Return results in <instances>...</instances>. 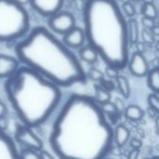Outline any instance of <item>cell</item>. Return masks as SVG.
I'll list each match as a JSON object with an SVG mask.
<instances>
[{"mask_svg":"<svg viewBox=\"0 0 159 159\" xmlns=\"http://www.w3.org/2000/svg\"><path fill=\"white\" fill-rule=\"evenodd\" d=\"M114 132L94 97L75 93L61 108L48 142L60 159H105L115 145Z\"/></svg>","mask_w":159,"mask_h":159,"instance_id":"obj_1","label":"cell"},{"mask_svg":"<svg viewBox=\"0 0 159 159\" xmlns=\"http://www.w3.org/2000/svg\"><path fill=\"white\" fill-rule=\"evenodd\" d=\"M19 61L60 88L88 81L80 59L48 29L38 26L15 47Z\"/></svg>","mask_w":159,"mask_h":159,"instance_id":"obj_2","label":"cell"},{"mask_svg":"<svg viewBox=\"0 0 159 159\" xmlns=\"http://www.w3.org/2000/svg\"><path fill=\"white\" fill-rule=\"evenodd\" d=\"M84 31L106 66L124 70L129 61L128 20L116 0H85Z\"/></svg>","mask_w":159,"mask_h":159,"instance_id":"obj_3","label":"cell"},{"mask_svg":"<svg viewBox=\"0 0 159 159\" xmlns=\"http://www.w3.org/2000/svg\"><path fill=\"white\" fill-rule=\"evenodd\" d=\"M4 89L17 116L30 128L45 123L62 96L60 87L24 65L6 80Z\"/></svg>","mask_w":159,"mask_h":159,"instance_id":"obj_4","label":"cell"},{"mask_svg":"<svg viewBox=\"0 0 159 159\" xmlns=\"http://www.w3.org/2000/svg\"><path fill=\"white\" fill-rule=\"evenodd\" d=\"M30 18L25 7L14 0H0V41H14L26 36Z\"/></svg>","mask_w":159,"mask_h":159,"instance_id":"obj_5","label":"cell"},{"mask_svg":"<svg viewBox=\"0 0 159 159\" xmlns=\"http://www.w3.org/2000/svg\"><path fill=\"white\" fill-rule=\"evenodd\" d=\"M14 139L24 149L34 150L37 152H41L43 149L44 144L42 140L33 131L32 128L23 124L17 125Z\"/></svg>","mask_w":159,"mask_h":159,"instance_id":"obj_6","label":"cell"},{"mask_svg":"<svg viewBox=\"0 0 159 159\" xmlns=\"http://www.w3.org/2000/svg\"><path fill=\"white\" fill-rule=\"evenodd\" d=\"M49 29L58 34L64 35L75 27V18L69 11H59L48 18Z\"/></svg>","mask_w":159,"mask_h":159,"instance_id":"obj_7","label":"cell"},{"mask_svg":"<svg viewBox=\"0 0 159 159\" xmlns=\"http://www.w3.org/2000/svg\"><path fill=\"white\" fill-rule=\"evenodd\" d=\"M64 0H30L32 7L44 17H51L61 11Z\"/></svg>","mask_w":159,"mask_h":159,"instance_id":"obj_8","label":"cell"},{"mask_svg":"<svg viewBox=\"0 0 159 159\" xmlns=\"http://www.w3.org/2000/svg\"><path fill=\"white\" fill-rule=\"evenodd\" d=\"M127 67L129 68V71L130 72V74L136 77L147 76L150 71L149 63L146 58L143 55V53L138 52V51L134 52L130 56Z\"/></svg>","mask_w":159,"mask_h":159,"instance_id":"obj_9","label":"cell"},{"mask_svg":"<svg viewBox=\"0 0 159 159\" xmlns=\"http://www.w3.org/2000/svg\"><path fill=\"white\" fill-rule=\"evenodd\" d=\"M0 159H20L14 141L2 129H0Z\"/></svg>","mask_w":159,"mask_h":159,"instance_id":"obj_10","label":"cell"},{"mask_svg":"<svg viewBox=\"0 0 159 159\" xmlns=\"http://www.w3.org/2000/svg\"><path fill=\"white\" fill-rule=\"evenodd\" d=\"M62 42L70 48L80 49L87 42L84 29L75 26L62 36Z\"/></svg>","mask_w":159,"mask_h":159,"instance_id":"obj_11","label":"cell"},{"mask_svg":"<svg viewBox=\"0 0 159 159\" xmlns=\"http://www.w3.org/2000/svg\"><path fill=\"white\" fill-rule=\"evenodd\" d=\"M19 60L12 56L0 54V78L7 79L19 69Z\"/></svg>","mask_w":159,"mask_h":159,"instance_id":"obj_12","label":"cell"},{"mask_svg":"<svg viewBox=\"0 0 159 159\" xmlns=\"http://www.w3.org/2000/svg\"><path fill=\"white\" fill-rule=\"evenodd\" d=\"M114 141L115 144L117 147H123L128 143L130 138V131L129 129L123 124L117 125L116 129H114Z\"/></svg>","mask_w":159,"mask_h":159,"instance_id":"obj_13","label":"cell"},{"mask_svg":"<svg viewBox=\"0 0 159 159\" xmlns=\"http://www.w3.org/2000/svg\"><path fill=\"white\" fill-rule=\"evenodd\" d=\"M78 55H79V59L89 64H94L98 61L99 60V54L97 53V51L90 47L89 45H85L83 46L79 51H78Z\"/></svg>","mask_w":159,"mask_h":159,"instance_id":"obj_14","label":"cell"},{"mask_svg":"<svg viewBox=\"0 0 159 159\" xmlns=\"http://www.w3.org/2000/svg\"><path fill=\"white\" fill-rule=\"evenodd\" d=\"M147 85L152 93L159 94V67L150 69L147 75Z\"/></svg>","mask_w":159,"mask_h":159,"instance_id":"obj_15","label":"cell"},{"mask_svg":"<svg viewBox=\"0 0 159 159\" xmlns=\"http://www.w3.org/2000/svg\"><path fill=\"white\" fill-rule=\"evenodd\" d=\"M124 114H125V117L130 121H140L144 116L143 110L140 106L135 105V104L129 105L125 109Z\"/></svg>","mask_w":159,"mask_h":159,"instance_id":"obj_16","label":"cell"},{"mask_svg":"<svg viewBox=\"0 0 159 159\" xmlns=\"http://www.w3.org/2000/svg\"><path fill=\"white\" fill-rule=\"evenodd\" d=\"M115 81H116V84L119 93L123 96V98L129 99L130 97L131 89H130V85H129V81L128 80V78L124 75H119L116 78Z\"/></svg>","mask_w":159,"mask_h":159,"instance_id":"obj_17","label":"cell"},{"mask_svg":"<svg viewBox=\"0 0 159 159\" xmlns=\"http://www.w3.org/2000/svg\"><path fill=\"white\" fill-rule=\"evenodd\" d=\"M94 89H95L94 99L100 105H102L106 102H111V92L110 91L106 90L99 84L94 86Z\"/></svg>","mask_w":159,"mask_h":159,"instance_id":"obj_18","label":"cell"},{"mask_svg":"<svg viewBox=\"0 0 159 159\" xmlns=\"http://www.w3.org/2000/svg\"><path fill=\"white\" fill-rule=\"evenodd\" d=\"M128 31H129V37L130 44H137L139 40L140 31H139V24L134 18H130L128 20Z\"/></svg>","mask_w":159,"mask_h":159,"instance_id":"obj_19","label":"cell"},{"mask_svg":"<svg viewBox=\"0 0 159 159\" xmlns=\"http://www.w3.org/2000/svg\"><path fill=\"white\" fill-rule=\"evenodd\" d=\"M141 12L143 15V17L150 18V19H156L158 16V9L156 7V5L153 2L146 1L142 5Z\"/></svg>","mask_w":159,"mask_h":159,"instance_id":"obj_20","label":"cell"},{"mask_svg":"<svg viewBox=\"0 0 159 159\" xmlns=\"http://www.w3.org/2000/svg\"><path fill=\"white\" fill-rule=\"evenodd\" d=\"M87 77L95 82H101L105 78V75L96 67H90L87 72Z\"/></svg>","mask_w":159,"mask_h":159,"instance_id":"obj_21","label":"cell"},{"mask_svg":"<svg viewBox=\"0 0 159 159\" xmlns=\"http://www.w3.org/2000/svg\"><path fill=\"white\" fill-rule=\"evenodd\" d=\"M121 9L124 13L125 16L129 17V19L130 18H134L137 11H136V8L134 7V5L132 4L131 1L128 0V1H124L122 3V6H121Z\"/></svg>","mask_w":159,"mask_h":159,"instance_id":"obj_22","label":"cell"},{"mask_svg":"<svg viewBox=\"0 0 159 159\" xmlns=\"http://www.w3.org/2000/svg\"><path fill=\"white\" fill-rule=\"evenodd\" d=\"M147 102L150 109H152L156 114L159 115V96L158 94L151 93L147 97Z\"/></svg>","mask_w":159,"mask_h":159,"instance_id":"obj_23","label":"cell"},{"mask_svg":"<svg viewBox=\"0 0 159 159\" xmlns=\"http://www.w3.org/2000/svg\"><path fill=\"white\" fill-rule=\"evenodd\" d=\"M101 108L102 110V112L107 116H116L119 113V109L117 108L116 104L112 102H106L102 105H101Z\"/></svg>","mask_w":159,"mask_h":159,"instance_id":"obj_24","label":"cell"},{"mask_svg":"<svg viewBox=\"0 0 159 159\" xmlns=\"http://www.w3.org/2000/svg\"><path fill=\"white\" fill-rule=\"evenodd\" d=\"M20 154V159H41L40 152L34 150L23 149Z\"/></svg>","mask_w":159,"mask_h":159,"instance_id":"obj_25","label":"cell"},{"mask_svg":"<svg viewBox=\"0 0 159 159\" xmlns=\"http://www.w3.org/2000/svg\"><path fill=\"white\" fill-rule=\"evenodd\" d=\"M142 37L144 44H154L155 43V35L149 29L143 28L142 31Z\"/></svg>","mask_w":159,"mask_h":159,"instance_id":"obj_26","label":"cell"},{"mask_svg":"<svg viewBox=\"0 0 159 159\" xmlns=\"http://www.w3.org/2000/svg\"><path fill=\"white\" fill-rule=\"evenodd\" d=\"M99 85L100 86H102L103 89H105L106 90H108V91H113L114 89H116V81H113V79H106V78H104L103 80H102L100 83H99Z\"/></svg>","mask_w":159,"mask_h":159,"instance_id":"obj_27","label":"cell"},{"mask_svg":"<svg viewBox=\"0 0 159 159\" xmlns=\"http://www.w3.org/2000/svg\"><path fill=\"white\" fill-rule=\"evenodd\" d=\"M118 73H119V71L113 68V67L106 66V68H105V74H106L107 77L110 78V79H115L116 80V78L119 75Z\"/></svg>","mask_w":159,"mask_h":159,"instance_id":"obj_28","label":"cell"},{"mask_svg":"<svg viewBox=\"0 0 159 159\" xmlns=\"http://www.w3.org/2000/svg\"><path fill=\"white\" fill-rule=\"evenodd\" d=\"M142 22H143V27L145 29H149V30H151L156 25V22H155V20L154 19H150V18H146V17H143V18Z\"/></svg>","mask_w":159,"mask_h":159,"instance_id":"obj_29","label":"cell"},{"mask_svg":"<svg viewBox=\"0 0 159 159\" xmlns=\"http://www.w3.org/2000/svg\"><path fill=\"white\" fill-rule=\"evenodd\" d=\"M139 157H140V150L138 149H131L127 156V159H139Z\"/></svg>","mask_w":159,"mask_h":159,"instance_id":"obj_30","label":"cell"},{"mask_svg":"<svg viewBox=\"0 0 159 159\" xmlns=\"http://www.w3.org/2000/svg\"><path fill=\"white\" fill-rule=\"evenodd\" d=\"M130 146L132 147V149H138V150H140L141 147L143 146V143H142L140 140L133 138V139L130 141Z\"/></svg>","mask_w":159,"mask_h":159,"instance_id":"obj_31","label":"cell"},{"mask_svg":"<svg viewBox=\"0 0 159 159\" xmlns=\"http://www.w3.org/2000/svg\"><path fill=\"white\" fill-rule=\"evenodd\" d=\"M7 112V107H6L5 103L2 101H0V119L6 116Z\"/></svg>","mask_w":159,"mask_h":159,"instance_id":"obj_32","label":"cell"},{"mask_svg":"<svg viewBox=\"0 0 159 159\" xmlns=\"http://www.w3.org/2000/svg\"><path fill=\"white\" fill-rule=\"evenodd\" d=\"M40 157L41 159H55L48 152H47L45 150H42L40 152Z\"/></svg>","mask_w":159,"mask_h":159,"instance_id":"obj_33","label":"cell"},{"mask_svg":"<svg viewBox=\"0 0 159 159\" xmlns=\"http://www.w3.org/2000/svg\"><path fill=\"white\" fill-rule=\"evenodd\" d=\"M151 32L153 33V34L155 35V36H158L159 35V26L158 25H155L152 29H151Z\"/></svg>","mask_w":159,"mask_h":159,"instance_id":"obj_34","label":"cell"},{"mask_svg":"<svg viewBox=\"0 0 159 159\" xmlns=\"http://www.w3.org/2000/svg\"><path fill=\"white\" fill-rule=\"evenodd\" d=\"M155 127H156V133L159 136V116H157L156 121H155Z\"/></svg>","mask_w":159,"mask_h":159,"instance_id":"obj_35","label":"cell"},{"mask_svg":"<svg viewBox=\"0 0 159 159\" xmlns=\"http://www.w3.org/2000/svg\"><path fill=\"white\" fill-rule=\"evenodd\" d=\"M16 3H18V4H20V5H21V6H25L26 4H28V3H30V0H14Z\"/></svg>","mask_w":159,"mask_h":159,"instance_id":"obj_36","label":"cell"},{"mask_svg":"<svg viewBox=\"0 0 159 159\" xmlns=\"http://www.w3.org/2000/svg\"><path fill=\"white\" fill-rule=\"evenodd\" d=\"M156 49H157V52H159V40L156 42Z\"/></svg>","mask_w":159,"mask_h":159,"instance_id":"obj_37","label":"cell"},{"mask_svg":"<svg viewBox=\"0 0 159 159\" xmlns=\"http://www.w3.org/2000/svg\"><path fill=\"white\" fill-rule=\"evenodd\" d=\"M144 159H159V156H155V157H147Z\"/></svg>","mask_w":159,"mask_h":159,"instance_id":"obj_38","label":"cell"},{"mask_svg":"<svg viewBox=\"0 0 159 159\" xmlns=\"http://www.w3.org/2000/svg\"><path fill=\"white\" fill-rule=\"evenodd\" d=\"M129 1H131V2H140L142 0H129Z\"/></svg>","mask_w":159,"mask_h":159,"instance_id":"obj_39","label":"cell"},{"mask_svg":"<svg viewBox=\"0 0 159 159\" xmlns=\"http://www.w3.org/2000/svg\"><path fill=\"white\" fill-rule=\"evenodd\" d=\"M105 159H112V158H105Z\"/></svg>","mask_w":159,"mask_h":159,"instance_id":"obj_40","label":"cell"},{"mask_svg":"<svg viewBox=\"0 0 159 159\" xmlns=\"http://www.w3.org/2000/svg\"><path fill=\"white\" fill-rule=\"evenodd\" d=\"M158 14H159V9H158Z\"/></svg>","mask_w":159,"mask_h":159,"instance_id":"obj_41","label":"cell"},{"mask_svg":"<svg viewBox=\"0 0 159 159\" xmlns=\"http://www.w3.org/2000/svg\"><path fill=\"white\" fill-rule=\"evenodd\" d=\"M158 67H159V66H158Z\"/></svg>","mask_w":159,"mask_h":159,"instance_id":"obj_42","label":"cell"}]
</instances>
